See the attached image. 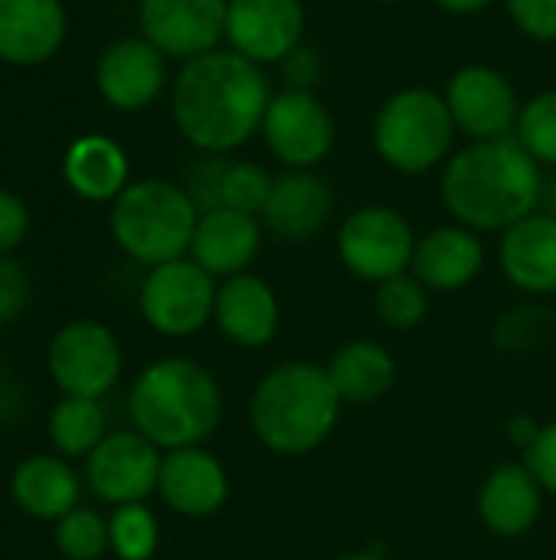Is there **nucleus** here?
I'll return each mask as SVG.
<instances>
[{"instance_id": "5701e85b", "label": "nucleus", "mask_w": 556, "mask_h": 560, "mask_svg": "<svg viewBox=\"0 0 556 560\" xmlns=\"http://www.w3.org/2000/svg\"><path fill=\"white\" fill-rule=\"evenodd\" d=\"M544 512V489L528 463L498 466L478 492V515L485 528L498 538L528 535Z\"/></svg>"}, {"instance_id": "aec40b11", "label": "nucleus", "mask_w": 556, "mask_h": 560, "mask_svg": "<svg viewBox=\"0 0 556 560\" xmlns=\"http://www.w3.org/2000/svg\"><path fill=\"white\" fill-rule=\"evenodd\" d=\"M213 322L236 348H265L282 325L279 295L262 276L239 272L220 282Z\"/></svg>"}, {"instance_id": "b1692460", "label": "nucleus", "mask_w": 556, "mask_h": 560, "mask_svg": "<svg viewBox=\"0 0 556 560\" xmlns=\"http://www.w3.org/2000/svg\"><path fill=\"white\" fill-rule=\"evenodd\" d=\"M62 177L82 200L111 203L131 184V161L115 138L82 135L66 151Z\"/></svg>"}, {"instance_id": "7ed1b4c3", "label": "nucleus", "mask_w": 556, "mask_h": 560, "mask_svg": "<svg viewBox=\"0 0 556 560\" xmlns=\"http://www.w3.org/2000/svg\"><path fill=\"white\" fill-rule=\"evenodd\" d=\"M128 413L134 430L157 450H187L216 433L223 420V390L203 364L164 358L138 374Z\"/></svg>"}, {"instance_id": "f704fd0d", "label": "nucleus", "mask_w": 556, "mask_h": 560, "mask_svg": "<svg viewBox=\"0 0 556 560\" xmlns=\"http://www.w3.org/2000/svg\"><path fill=\"white\" fill-rule=\"evenodd\" d=\"M275 69L282 72V82L288 89H311V92H318V85L324 79V59H321V52L311 43H301L298 49H292Z\"/></svg>"}, {"instance_id": "39448f33", "label": "nucleus", "mask_w": 556, "mask_h": 560, "mask_svg": "<svg viewBox=\"0 0 556 560\" xmlns=\"http://www.w3.org/2000/svg\"><path fill=\"white\" fill-rule=\"evenodd\" d=\"M459 128L446 95L429 85H403L390 92L370 121L374 154L403 177L442 171L456 154Z\"/></svg>"}, {"instance_id": "473e14b6", "label": "nucleus", "mask_w": 556, "mask_h": 560, "mask_svg": "<svg viewBox=\"0 0 556 560\" xmlns=\"http://www.w3.org/2000/svg\"><path fill=\"white\" fill-rule=\"evenodd\" d=\"M501 7L531 43H556V0H501Z\"/></svg>"}, {"instance_id": "423d86ee", "label": "nucleus", "mask_w": 556, "mask_h": 560, "mask_svg": "<svg viewBox=\"0 0 556 560\" xmlns=\"http://www.w3.org/2000/svg\"><path fill=\"white\" fill-rule=\"evenodd\" d=\"M200 210L184 184L144 177L131 180L108 210V226L121 253L141 266L184 259L193 243Z\"/></svg>"}, {"instance_id": "cd10ccee", "label": "nucleus", "mask_w": 556, "mask_h": 560, "mask_svg": "<svg viewBox=\"0 0 556 560\" xmlns=\"http://www.w3.org/2000/svg\"><path fill=\"white\" fill-rule=\"evenodd\" d=\"M514 138L544 171H556V89H541L524 98Z\"/></svg>"}, {"instance_id": "4468645a", "label": "nucleus", "mask_w": 556, "mask_h": 560, "mask_svg": "<svg viewBox=\"0 0 556 560\" xmlns=\"http://www.w3.org/2000/svg\"><path fill=\"white\" fill-rule=\"evenodd\" d=\"M161 450L141 436L138 430L108 433L88 456H85V479L88 489L108 505H134L157 492L161 479Z\"/></svg>"}, {"instance_id": "412c9836", "label": "nucleus", "mask_w": 556, "mask_h": 560, "mask_svg": "<svg viewBox=\"0 0 556 560\" xmlns=\"http://www.w3.org/2000/svg\"><path fill=\"white\" fill-rule=\"evenodd\" d=\"M66 33L62 0H0V62L39 66L62 49Z\"/></svg>"}, {"instance_id": "4be33fe9", "label": "nucleus", "mask_w": 556, "mask_h": 560, "mask_svg": "<svg viewBox=\"0 0 556 560\" xmlns=\"http://www.w3.org/2000/svg\"><path fill=\"white\" fill-rule=\"evenodd\" d=\"M498 262L505 279L524 295L556 292V217L537 210L501 233Z\"/></svg>"}, {"instance_id": "37998d69", "label": "nucleus", "mask_w": 556, "mask_h": 560, "mask_svg": "<svg viewBox=\"0 0 556 560\" xmlns=\"http://www.w3.org/2000/svg\"><path fill=\"white\" fill-rule=\"evenodd\" d=\"M370 3H380V7H397V3H410V0H370Z\"/></svg>"}, {"instance_id": "f257e3e1", "label": "nucleus", "mask_w": 556, "mask_h": 560, "mask_svg": "<svg viewBox=\"0 0 556 560\" xmlns=\"http://www.w3.org/2000/svg\"><path fill=\"white\" fill-rule=\"evenodd\" d=\"M272 92L262 66L220 46L180 62L170 82V118L193 151L229 158L262 131Z\"/></svg>"}, {"instance_id": "a19ab883", "label": "nucleus", "mask_w": 556, "mask_h": 560, "mask_svg": "<svg viewBox=\"0 0 556 560\" xmlns=\"http://www.w3.org/2000/svg\"><path fill=\"white\" fill-rule=\"evenodd\" d=\"M541 210H547L551 217H556V171H551L547 180H544V203H541Z\"/></svg>"}, {"instance_id": "6ab92c4d", "label": "nucleus", "mask_w": 556, "mask_h": 560, "mask_svg": "<svg viewBox=\"0 0 556 560\" xmlns=\"http://www.w3.org/2000/svg\"><path fill=\"white\" fill-rule=\"evenodd\" d=\"M485 269V243L482 233L462 226V223H442L433 226L416 240L413 266L410 272L429 289V292H462L472 285Z\"/></svg>"}, {"instance_id": "2eb2a0df", "label": "nucleus", "mask_w": 556, "mask_h": 560, "mask_svg": "<svg viewBox=\"0 0 556 560\" xmlns=\"http://www.w3.org/2000/svg\"><path fill=\"white\" fill-rule=\"evenodd\" d=\"M167 56L144 36H125L105 46L95 66V89L115 112H144L167 89Z\"/></svg>"}, {"instance_id": "c756f323", "label": "nucleus", "mask_w": 556, "mask_h": 560, "mask_svg": "<svg viewBox=\"0 0 556 560\" xmlns=\"http://www.w3.org/2000/svg\"><path fill=\"white\" fill-rule=\"evenodd\" d=\"M272 184H275V174H269L265 164L249 161V158H229L226 171H223L220 207L262 217L269 194H272Z\"/></svg>"}, {"instance_id": "9b49d317", "label": "nucleus", "mask_w": 556, "mask_h": 560, "mask_svg": "<svg viewBox=\"0 0 556 560\" xmlns=\"http://www.w3.org/2000/svg\"><path fill=\"white\" fill-rule=\"evenodd\" d=\"M49 377L66 397H105L121 377V345L102 322H69L49 341Z\"/></svg>"}, {"instance_id": "ddd939ff", "label": "nucleus", "mask_w": 556, "mask_h": 560, "mask_svg": "<svg viewBox=\"0 0 556 560\" xmlns=\"http://www.w3.org/2000/svg\"><path fill=\"white\" fill-rule=\"evenodd\" d=\"M229 0H138V30L167 59L190 62L223 46Z\"/></svg>"}, {"instance_id": "72a5a7b5", "label": "nucleus", "mask_w": 556, "mask_h": 560, "mask_svg": "<svg viewBox=\"0 0 556 560\" xmlns=\"http://www.w3.org/2000/svg\"><path fill=\"white\" fill-rule=\"evenodd\" d=\"M229 158L220 154H203V161H197L190 167V177L184 184V190L190 194V200L197 203V210H213L220 207V187H223V171H226Z\"/></svg>"}, {"instance_id": "1a4fd4ad", "label": "nucleus", "mask_w": 556, "mask_h": 560, "mask_svg": "<svg viewBox=\"0 0 556 560\" xmlns=\"http://www.w3.org/2000/svg\"><path fill=\"white\" fill-rule=\"evenodd\" d=\"M216 279L190 256L151 266L141 282V315L164 338H190L213 322Z\"/></svg>"}, {"instance_id": "4c0bfd02", "label": "nucleus", "mask_w": 556, "mask_h": 560, "mask_svg": "<svg viewBox=\"0 0 556 560\" xmlns=\"http://www.w3.org/2000/svg\"><path fill=\"white\" fill-rule=\"evenodd\" d=\"M26 230H29L26 203L16 194L0 190V256H10L26 240Z\"/></svg>"}, {"instance_id": "6e6552de", "label": "nucleus", "mask_w": 556, "mask_h": 560, "mask_svg": "<svg viewBox=\"0 0 556 560\" xmlns=\"http://www.w3.org/2000/svg\"><path fill=\"white\" fill-rule=\"evenodd\" d=\"M416 240L419 236L413 223L400 210L387 203H367L351 210L338 226V256L354 279L380 285L410 272Z\"/></svg>"}, {"instance_id": "f8f14e48", "label": "nucleus", "mask_w": 556, "mask_h": 560, "mask_svg": "<svg viewBox=\"0 0 556 560\" xmlns=\"http://www.w3.org/2000/svg\"><path fill=\"white\" fill-rule=\"evenodd\" d=\"M305 0H229L223 46L269 69L305 43Z\"/></svg>"}, {"instance_id": "bb28decb", "label": "nucleus", "mask_w": 556, "mask_h": 560, "mask_svg": "<svg viewBox=\"0 0 556 560\" xmlns=\"http://www.w3.org/2000/svg\"><path fill=\"white\" fill-rule=\"evenodd\" d=\"M105 436L108 417L92 397H62L49 413V440L62 456H88Z\"/></svg>"}, {"instance_id": "20e7f679", "label": "nucleus", "mask_w": 556, "mask_h": 560, "mask_svg": "<svg viewBox=\"0 0 556 560\" xmlns=\"http://www.w3.org/2000/svg\"><path fill=\"white\" fill-rule=\"evenodd\" d=\"M344 400L338 397L328 368L288 361L269 371L249 400L256 440L275 456H305L318 450L338 427Z\"/></svg>"}, {"instance_id": "393cba45", "label": "nucleus", "mask_w": 556, "mask_h": 560, "mask_svg": "<svg viewBox=\"0 0 556 560\" xmlns=\"http://www.w3.org/2000/svg\"><path fill=\"white\" fill-rule=\"evenodd\" d=\"M10 495L36 522H59L79 509V476L59 456H29L13 469Z\"/></svg>"}, {"instance_id": "f03ea898", "label": "nucleus", "mask_w": 556, "mask_h": 560, "mask_svg": "<svg viewBox=\"0 0 556 560\" xmlns=\"http://www.w3.org/2000/svg\"><path fill=\"white\" fill-rule=\"evenodd\" d=\"M547 171L514 135L469 141L439 171V197L449 217L475 233H505L544 203Z\"/></svg>"}, {"instance_id": "c9c22d12", "label": "nucleus", "mask_w": 556, "mask_h": 560, "mask_svg": "<svg viewBox=\"0 0 556 560\" xmlns=\"http://www.w3.org/2000/svg\"><path fill=\"white\" fill-rule=\"evenodd\" d=\"M29 302V276L20 259L0 256V325L13 322Z\"/></svg>"}, {"instance_id": "c85d7f7f", "label": "nucleus", "mask_w": 556, "mask_h": 560, "mask_svg": "<svg viewBox=\"0 0 556 560\" xmlns=\"http://www.w3.org/2000/svg\"><path fill=\"white\" fill-rule=\"evenodd\" d=\"M374 308H377V315H380V322L387 328L413 331L429 315V289L413 272L393 276V279L377 285Z\"/></svg>"}, {"instance_id": "dca6fc26", "label": "nucleus", "mask_w": 556, "mask_h": 560, "mask_svg": "<svg viewBox=\"0 0 556 560\" xmlns=\"http://www.w3.org/2000/svg\"><path fill=\"white\" fill-rule=\"evenodd\" d=\"M334 217V190L318 171H282L262 210V226L285 243L315 240Z\"/></svg>"}, {"instance_id": "a878e982", "label": "nucleus", "mask_w": 556, "mask_h": 560, "mask_svg": "<svg viewBox=\"0 0 556 560\" xmlns=\"http://www.w3.org/2000/svg\"><path fill=\"white\" fill-rule=\"evenodd\" d=\"M328 377L344 404L367 407L387 397L397 384V361L380 341L357 338L334 351V358L328 361Z\"/></svg>"}, {"instance_id": "58836bf2", "label": "nucleus", "mask_w": 556, "mask_h": 560, "mask_svg": "<svg viewBox=\"0 0 556 560\" xmlns=\"http://www.w3.org/2000/svg\"><path fill=\"white\" fill-rule=\"evenodd\" d=\"M537 433H541V423H534L531 417H514V420L508 423V436H511V443H514L518 450H524V453L534 446Z\"/></svg>"}, {"instance_id": "7c9ffc66", "label": "nucleus", "mask_w": 556, "mask_h": 560, "mask_svg": "<svg viewBox=\"0 0 556 560\" xmlns=\"http://www.w3.org/2000/svg\"><path fill=\"white\" fill-rule=\"evenodd\" d=\"M108 535H111V551L118 555V560H151L161 545L157 518L144 502L118 505L115 515L108 518Z\"/></svg>"}, {"instance_id": "0eeeda50", "label": "nucleus", "mask_w": 556, "mask_h": 560, "mask_svg": "<svg viewBox=\"0 0 556 560\" xmlns=\"http://www.w3.org/2000/svg\"><path fill=\"white\" fill-rule=\"evenodd\" d=\"M259 138L285 171H318L338 144V121L318 92L282 85L272 92Z\"/></svg>"}, {"instance_id": "9d476101", "label": "nucleus", "mask_w": 556, "mask_h": 560, "mask_svg": "<svg viewBox=\"0 0 556 560\" xmlns=\"http://www.w3.org/2000/svg\"><path fill=\"white\" fill-rule=\"evenodd\" d=\"M442 95L459 135H465L469 141H492V138L514 135L524 105L511 75L492 62L459 66L446 79Z\"/></svg>"}, {"instance_id": "e433bc0d", "label": "nucleus", "mask_w": 556, "mask_h": 560, "mask_svg": "<svg viewBox=\"0 0 556 560\" xmlns=\"http://www.w3.org/2000/svg\"><path fill=\"white\" fill-rule=\"evenodd\" d=\"M524 463H528V469L537 476L541 489L556 495V420L541 427L534 446L524 453Z\"/></svg>"}, {"instance_id": "2f4dec72", "label": "nucleus", "mask_w": 556, "mask_h": 560, "mask_svg": "<svg viewBox=\"0 0 556 560\" xmlns=\"http://www.w3.org/2000/svg\"><path fill=\"white\" fill-rule=\"evenodd\" d=\"M56 551L66 560H98L111 551L108 522L92 509H72L56 522Z\"/></svg>"}, {"instance_id": "79ce46f5", "label": "nucleus", "mask_w": 556, "mask_h": 560, "mask_svg": "<svg viewBox=\"0 0 556 560\" xmlns=\"http://www.w3.org/2000/svg\"><path fill=\"white\" fill-rule=\"evenodd\" d=\"M338 560H383V558H377V555H370V551H357V555H344V558H338Z\"/></svg>"}, {"instance_id": "f3484780", "label": "nucleus", "mask_w": 556, "mask_h": 560, "mask_svg": "<svg viewBox=\"0 0 556 560\" xmlns=\"http://www.w3.org/2000/svg\"><path fill=\"white\" fill-rule=\"evenodd\" d=\"M262 236H265V226L259 217L239 213L229 207H213L200 213L187 256L203 272L223 282L239 272H249V266L256 262L262 249Z\"/></svg>"}, {"instance_id": "ea45409f", "label": "nucleus", "mask_w": 556, "mask_h": 560, "mask_svg": "<svg viewBox=\"0 0 556 560\" xmlns=\"http://www.w3.org/2000/svg\"><path fill=\"white\" fill-rule=\"evenodd\" d=\"M433 3L449 16H475V13H485L498 0H433Z\"/></svg>"}, {"instance_id": "a211bd4d", "label": "nucleus", "mask_w": 556, "mask_h": 560, "mask_svg": "<svg viewBox=\"0 0 556 560\" xmlns=\"http://www.w3.org/2000/svg\"><path fill=\"white\" fill-rule=\"evenodd\" d=\"M157 492L167 509L184 518H210L229 499V476L223 463L203 446L170 450L161 459Z\"/></svg>"}]
</instances>
